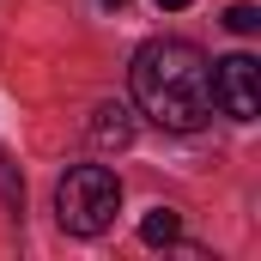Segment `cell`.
Wrapping results in <instances>:
<instances>
[{"mask_svg": "<svg viewBox=\"0 0 261 261\" xmlns=\"http://www.w3.org/2000/svg\"><path fill=\"white\" fill-rule=\"evenodd\" d=\"M134 103L170 134H195L213 116V67L195 43L158 37L134 55Z\"/></svg>", "mask_w": 261, "mask_h": 261, "instance_id": "obj_1", "label": "cell"}, {"mask_svg": "<svg viewBox=\"0 0 261 261\" xmlns=\"http://www.w3.org/2000/svg\"><path fill=\"white\" fill-rule=\"evenodd\" d=\"M116 213H122V182H116V170H103V164H73L61 176V189H55V219H61V231L97 237V231L116 225Z\"/></svg>", "mask_w": 261, "mask_h": 261, "instance_id": "obj_2", "label": "cell"}, {"mask_svg": "<svg viewBox=\"0 0 261 261\" xmlns=\"http://www.w3.org/2000/svg\"><path fill=\"white\" fill-rule=\"evenodd\" d=\"M213 103L231 122H255L261 116V67L255 55H225L213 61Z\"/></svg>", "mask_w": 261, "mask_h": 261, "instance_id": "obj_3", "label": "cell"}, {"mask_svg": "<svg viewBox=\"0 0 261 261\" xmlns=\"http://www.w3.org/2000/svg\"><path fill=\"white\" fill-rule=\"evenodd\" d=\"M91 146H97V152L134 146V110H128V103H103V110L91 116Z\"/></svg>", "mask_w": 261, "mask_h": 261, "instance_id": "obj_4", "label": "cell"}, {"mask_svg": "<svg viewBox=\"0 0 261 261\" xmlns=\"http://www.w3.org/2000/svg\"><path fill=\"white\" fill-rule=\"evenodd\" d=\"M176 237H182V213H176V206H152V213L140 219V243L164 249V243H176Z\"/></svg>", "mask_w": 261, "mask_h": 261, "instance_id": "obj_5", "label": "cell"}, {"mask_svg": "<svg viewBox=\"0 0 261 261\" xmlns=\"http://www.w3.org/2000/svg\"><path fill=\"white\" fill-rule=\"evenodd\" d=\"M225 31H237V37H255V31H261V12L249 6V0H237V6L225 12Z\"/></svg>", "mask_w": 261, "mask_h": 261, "instance_id": "obj_6", "label": "cell"}, {"mask_svg": "<svg viewBox=\"0 0 261 261\" xmlns=\"http://www.w3.org/2000/svg\"><path fill=\"white\" fill-rule=\"evenodd\" d=\"M0 200H24V182H18V170H12V158H6V146H0Z\"/></svg>", "mask_w": 261, "mask_h": 261, "instance_id": "obj_7", "label": "cell"}, {"mask_svg": "<svg viewBox=\"0 0 261 261\" xmlns=\"http://www.w3.org/2000/svg\"><path fill=\"white\" fill-rule=\"evenodd\" d=\"M158 6H164V12H182V6H189V0H158Z\"/></svg>", "mask_w": 261, "mask_h": 261, "instance_id": "obj_8", "label": "cell"}, {"mask_svg": "<svg viewBox=\"0 0 261 261\" xmlns=\"http://www.w3.org/2000/svg\"><path fill=\"white\" fill-rule=\"evenodd\" d=\"M103 6H128V0H103Z\"/></svg>", "mask_w": 261, "mask_h": 261, "instance_id": "obj_9", "label": "cell"}]
</instances>
